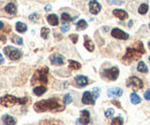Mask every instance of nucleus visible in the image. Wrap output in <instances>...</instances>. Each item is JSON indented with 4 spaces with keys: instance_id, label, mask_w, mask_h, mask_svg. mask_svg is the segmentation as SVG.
<instances>
[{
    "instance_id": "40",
    "label": "nucleus",
    "mask_w": 150,
    "mask_h": 125,
    "mask_svg": "<svg viewBox=\"0 0 150 125\" xmlns=\"http://www.w3.org/2000/svg\"><path fill=\"white\" fill-rule=\"evenodd\" d=\"M112 103L114 104V106H117L118 108H121V104H120L118 101H115V100H112Z\"/></svg>"
},
{
    "instance_id": "32",
    "label": "nucleus",
    "mask_w": 150,
    "mask_h": 125,
    "mask_svg": "<svg viewBox=\"0 0 150 125\" xmlns=\"http://www.w3.org/2000/svg\"><path fill=\"white\" fill-rule=\"evenodd\" d=\"M12 42L19 44V45H22L23 44V39L21 37H18V36H12Z\"/></svg>"
},
{
    "instance_id": "20",
    "label": "nucleus",
    "mask_w": 150,
    "mask_h": 125,
    "mask_svg": "<svg viewBox=\"0 0 150 125\" xmlns=\"http://www.w3.org/2000/svg\"><path fill=\"white\" fill-rule=\"evenodd\" d=\"M33 93H34L36 96H42L44 93H46V87L43 86V85H39V86L35 87V88L33 89Z\"/></svg>"
},
{
    "instance_id": "10",
    "label": "nucleus",
    "mask_w": 150,
    "mask_h": 125,
    "mask_svg": "<svg viewBox=\"0 0 150 125\" xmlns=\"http://www.w3.org/2000/svg\"><path fill=\"white\" fill-rule=\"evenodd\" d=\"M111 35H112V37L117 38V39H122V41H126V39L129 38L128 34H126L124 30H121L119 28H113L111 30Z\"/></svg>"
},
{
    "instance_id": "3",
    "label": "nucleus",
    "mask_w": 150,
    "mask_h": 125,
    "mask_svg": "<svg viewBox=\"0 0 150 125\" xmlns=\"http://www.w3.org/2000/svg\"><path fill=\"white\" fill-rule=\"evenodd\" d=\"M29 101L28 97H16L13 95H5L1 97V106L6 108L14 107V106H24Z\"/></svg>"
},
{
    "instance_id": "35",
    "label": "nucleus",
    "mask_w": 150,
    "mask_h": 125,
    "mask_svg": "<svg viewBox=\"0 0 150 125\" xmlns=\"http://www.w3.org/2000/svg\"><path fill=\"white\" fill-rule=\"evenodd\" d=\"M99 94H100V89H99V88H94V91H93V95H94L95 99H97V97L99 96Z\"/></svg>"
},
{
    "instance_id": "16",
    "label": "nucleus",
    "mask_w": 150,
    "mask_h": 125,
    "mask_svg": "<svg viewBox=\"0 0 150 125\" xmlns=\"http://www.w3.org/2000/svg\"><path fill=\"white\" fill-rule=\"evenodd\" d=\"M5 11H6V13H8L9 15H15L16 12H18V8H16V5H15V4L9 2V4H7V5L5 6Z\"/></svg>"
},
{
    "instance_id": "26",
    "label": "nucleus",
    "mask_w": 150,
    "mask_h": 125,
    "mask_svg": "<svg viewBox=\"0 0 150 125\" xmlns=\"http://www.w3.org/2000/svg\"><path fill=\"white\" fill-rule=\"evenodd\" d=\"M129 97H131V102L133 103V104H139V103L141 102V97H140L135 91H134V93H132Z\"/></svg>"
},
{
    "instance_id": "23",
    "label": "nucleus",
    "mask_w": 150,
    "mask_h": 125,
    "mask_svg": "<svg viewBox=\"0 0 150 125\" xmlns=\"http://www.w3.org/2000/svg\"><path fill=\"white\" fill-rule=\"evenodd\" d=\"M136 70L140 72V73H144V74H146V73H148V71H149V70H148V66L144 64V61H141V60L137 63Z\"/></svg>"
},
{
    "instance_id": "13",
    "label": "nucleus",
    "mask_w": 150,
    "mask_h": 125,
    "mask_svg": "<svg viewBox=\"0 0 150 125\" xmlns=\"http://www.w3.org/2000/svg\"><path fill=\"white\" fill-rule=\"evenodd\" d=\"M100 9H102V6L98 1H96V0H90L89 1V11H90L91 14H94V15L98 14L100 12Z\"/></svg>"
},
{
    "instance_id": "28",
    "label": "nucleus",
    "mask_w": 150,
    "mask_h": 125,
    "mask_svg": "<svg viewBox=\"0 0 150 125\" xmlns=\"http://www.w3.org/2000/svg\"><path fill=\"white\" fill-rule=\"evenodd\" d=\"M111 125H124V119L121 116H117L111 121Z\"/></svg>"
},
{
    "instance_id": "14",
    "label": "nucleus",
    "mask_w": 150,
    "mask_h": 125,
    "mask_svg": "<svg viewBox=\"0 0 150 125\" xmlns=\"http://www.w3.org/2000/svg\"><path fill=\"white\" fill-rule=\"evenodd\" d=\"M112 14L115 16V18H118L119 20H126V19L128 18V13L126 12V11H124V9H113Z\"/></svg>"
},
{
    "instance_id": "27",
    "label": "nucleus",
    "mask_w": 150,
    "mask_h": 125,
    "mask_svg": "<svg viewBox=\"0 0 150 125\" xmlns=\"http://www.w3.org/2000/svg\"><path fill=\"white\" fill-rule=\"evenodd\" d=\"M148 11H149V5H148L147 2L140 5V7H139V13H140V14L143 15V14H146Z\"/></svg>"
},
{
    "instance_id": "21",
    "label": "nucleus",
    "mask_w": 150,
    "mask_h": 125,
    "mask_svg": "<svg viewBox=\"0 0 150 125\" xmlns=\"http://www.w3.org/2000/svg\"><path fill=\"white\" fill-rule=\"evenodd\" d=\"M46 20H47V22H49L50 24H52V26H54V27L59 24V19H58V16H57L56 14H49Z\"/></svg>"
},
{
    "instance_id": "7",
    "label": "nucleus",
    "mask_w": 150,
    "mask_h": 125,
    "mask_svg": "<svg viewBox=\"0 0 150 125\" xmlns=\"http://www.w3.org/2000/svg\"><path fill=\"white\" fill-rule=\"evenodd\" d=\"M126 86H127V87H131V88H133L134 90H139L143 88L144 84H143V81H142L140 78L133 75V76H131V78L127 80Z\"/></svg>"
},
{
    "instance_id": "24",
    "label": "nucleus",
    "mask_w": 150,
    "mask_h": 125,
    "mask_svg": "<svg viewBox=\"0 0 150 125\" xmlns=\"http://www.w3.org/2000/svg\"><path fill=\"white\" fill-rule=\"evenodd\" d=\"M15 28H16V31H18V33H25V31L28 30L27 24L23 23V22H16Z\"/></svg>"
},
{
    "instance_id": "43",
    "label": "nucleus",
    "mask_w": 150,
    "mask_h": 125,
    "mask_svg": "<svg viewBox=\"0 0 150 125\" xmlns=\"http://www.w3.org/2000/svg\"><path fill=\"white\" fill-rule=\"evenodd\" d=\"M148 46H149V49H150V42L148 43Z\"/></svg>"
},
{
    "instance_id": "17",
    "label": "nucleus",
    "mask_w": 150,
    "mask_h": 125,
    "mask_svg": "<svg viewBox=\"0 0 150 125\" xmlns=\"http://www.w3.org/2000/svg\"><path fill=\"white\" fill-rule=\"evenodd\" d=\"M122 89L121 88H119V87H117V88H111V89L108 90V96H110V97H112V96H115V97H120L121 95H122Z\"/></svg>"
},
{
    "instance_id": "36",
    "label": "nucleus",
    "mask_w": 150,
    "mask_h": 125,
    "mask_svg": "<svg viewBox=\"0 0 150 125\" xmlns=\"http://www.w3.org/2000/svg\"><path fill=\"white\" fill-rule=\"evenodd\" d=\"M109 4H112V5H120L121 4V0H108Z\"/></svg>"
},
{
    "instance_id": "9",
    "label": "nucleus",
    "mask_w": 150,
    "mask_h": 125,
    "mask_svg": "<svg viewBox=\"0 0 150 125\" xmlns=\"http://www.w3.org/2000/svg\"><path fill=\"white\" fill-rule=\"evenodd\" d=\"M74 82L76 87H86L87 85L91 84V80L86 75H76L74 79Z\"/></svg>"
},
{
    "instance_id": "45",
    "label": "nucleus",
    "mask_w": 150,
    "mask_h": 125,
    "mask_svg": "<svg viewBox=\"0 0 150 125\" xmlns=\"http://www.w3.org/2000/svg\"><path fill=\"white\" fill-rule=\"evenodd\" d=\"M149 60H150V57H149Z\"/></svg>"
},
{
    "instance_id": "1",
    "label": "nucleus",
    "mask_w": 150,
    "mask_h": 125,
    "mask_svg": "<svg viewBox=\"0 0 150 125\" xmlns=\"http://www.w3.org/2000/svg\"><path fill=\"white\" fill-rule=\"evenodd\" d=\"M65 109V104H61L59 99H46L38 101L34 104V110L36 112H60Z\"/></svg>"
},
{
    "instance_id": "12",
    "label": "nucleus",
    "mask_w": 150,
    "mask_h": 125,
    "mask_svg": "<svg viewBox=\"0 0 150 125\" xmlns=\"http://www.w3.org/2000/svg\"><path fill=\"white\" fill-rule=\"evenodd\" d=\"M95 99L93 93L90 91H84L83 95H82V103L83 104H87V106H94L95 104Z\"/></svg>"
},
{
    "instance_id": "44",
    "label": "nucleus",
    "mask_w": 150,
    "mask_h": 125,
    "mask_svg": "<svg viewBox=\"0 0 150 125\" xmlns=\"http://www.w3.org/2000/svg\"><path fill=\"white\" fill-rule=\"evenodd\" d=\"M149 29H150V24H149Z\"/></svg>"
},
{
    "instance_id": "19",
    "label": "nucleus",
    "mask_w": 150,
    "mask_h": 125,
    "mask_svg": "<svg viewBox=\"0 0 150 125\" xmlns=\"http://www.w3.org/2000/svg\"><path fill=\"white\" fill-rule=\"evenodd\" d=\"M2 121H4L5 125H15L16 124V119H15L14 117L9 116V115H4V116H2Z\"/></svg>"
},
{
    "instance_id": "8",
    "label": "nucleus",
    "mask_w": 150,
    "mask_h": 125,
    "mask_svg": "<svg viewBox=\"0 0 150 125\" xmlns=\"http://www.w3.org/2000/svg\"><path fill=\"white\" fill-rule=\"evenodd\" d=\"M75 123L77 125H88L90 123V112L88 110H81L80 118H77Z\"/></svg>"
},
{
    "instance_id": "6",
    "label": "nucleus",
    "mask_w": 150,
    "mask_h": 125,
    "mask_svg": "<svg viewBox=\"0 0 150 125\" xmlns=\"http://www.w3.org/2000/svg\"><path fill=\"white\" fill-rule=\"evenodd\" d=\"M4 52L6 54V56H7L11 60H13V61L19 60V59H21V57H22L21 50L15 49L14 46H5V48H4Z\"/></svg>"
},
{
    "instance_id": "18",
    "label": "nucleus",
    "mask_w": 150,
    "mask_h": 125,
    "mask_svg": "<svg viewBox=\"0 0 150 125\" xmlns=\"http://www.w3.org/2000/svg\"><path fill=\"white\" fill-rule=\"evenodd\" d=\"M38 125H64V123L59 119H43L38 123Z\"/></svg>"
},
{
    "instance_id": "38",
    "label": "nucleus",
    "mask_w": 150,
    "mask_h": 125,
    "mask_svg": "<svg viewBox=\"0 0 150 125\" xmlns=\"http://www.w3.org/2000/svg\"><path fill=\"white\" fill-rule=\"evenodd\" d=\"M144 99H146L147 101H150V89H148L144 93Z\"/></svg>"
},
{
    "instance_id": "5",
    "label": "nucleus",
    "mask_w": 150,
    "mask_h": 125,
    "mask_svg": "<svg viewBox=\"0 0 150 125\" xmlns=\"http://www.w3.org/2000/svg\"><path fill=\"white\" fill-rule=\"evenodd\" d=\"M100 76L105 80H109V81H114L118 79L119 76V69L117 66H112L108 70H103L100 72Z\"/></svg>"
},
{
    "instance_id": "42",
    "label": "nucleus",
    "mask_w": 150,
    "mask_h": 125,
    "mask_svg": "<svg viewBox=\"0 0 150 125\" xmlns=\"http://www.w3.org/2000/svg\"><path fill=\"white\" fill-rule=\"evenodd\" d=\"M45 9H46V11H50V9H51V7H50V6H47V7H45Z\"/></svg>"
},
{
    "instance_id": "31",
    "label": "nucleus",
    "mask_w": 150,
    "mask_h": 125,
    "mask_svg": "<svg viewBox=\"0 0 150 125\" xmlns=\"http://www.w3.org/2000/svg\"><path fill=\"white\" fill-rule=\"evenodd\" d=\"M72 95L71 94H66L65 96H64V99H62V104H65V106H67V104H71L72 103Z\"/></svg>"
},
{
    "instance_id": "34",
    "label": "nucleus",
    "mask_w": 150,
    "mask_h": 125,
    "mask_svg": "<svg viewBox=\"0 0 150 125\" xmlns=\"http://www.w3.org/2000/svg\"><path fill=\"white\" fill-rule=\"evenodd\" d=\"M38 19H39V15H38L37 13H34V14H31V15L29 16V20H30V21H37Z\"/></svg>"
},
{
    "instance_id": "39",
    "label": "nucleus",
    "mask_w": 150,
    "mask_h": 125,
    "mask_svg": "<svg viewBox=\"0 0 150 125\" xmlns=\"http://www.w3.org/2000/svg\"><path fill=\"white\" fill-rule=\"evenodd\" d=\"M69 28H71L69 26H61V31L62 33H66L67 30H69Z\"/></svg>"
},
{
    "instance_id": "37",
    "label": "nucleus",
    "mask_w": 150,
    "mask_h": 125,
    "mask_svg": "<svg viewBox=\"0 0 150 125\" xmlns=\"http://www.w3.org/2000/svg\"><path fill=\"white\" fill-rule=\"evenodd\" d=\"M69 38L73 41V43H77V35L73 34V35H69Z\"/></svg>"
},
{
    "instance_id": "2",
    "label": "nucleus",
    "mask_w": 150,
    "mask_h": 125,
    "mask_svg": "<svg viewBox=\"0 0 150 125\" xmlns=\"http://www.w3.org/2000/svg\"><path fill=\"white\" fill-rule=\"evenodd\" d=\"M144 54H146V49L143 46V43L141 41H137L133 46L126 49V54L121 58V61L125 65H129L134 60L140 59Z\"/></svg>"
},
{
    "instance_id": "29",
    "label": "nucleus",
    "mask_w": 150,
    "mask_h": 125,
    "mask_svg": "<svg viewBox=\"0 0 150 125\" xmlns=\"http://www.w3.org/2000/svg\"><path fill=\"white\" fill-rule=\"evenodd\" d=\"M87 28V21L86 20H80L77 23H76V29L77 30H83Z\"/></svg>"
},
{
    "instance_id": "41",
    "label": "nucleus",
    "mask_w": 150,
    "mask_h": 125,
    "mask_svg": "<svg viewBox=\"0 0 150 125\" xmlns=\"http://www.w3.org/2000/svg\"><path fill=\"white\" fill-rule=\"evenodd\" d=\"M5 41H6V37H5V35H4V34H1V42L4 43Z\"/></svg>"
},
{
    "instance_id": "4",
    "label": "nucleus",
    "mask_w": 150,
    "mask_h": 125,
    "mask_svg": "<svg viewBox=\"0 0 150 125\" xmlns=\"http://www.w3.org/2000/svg\"><path fill=\"white\" fill-rule=\"evenodd\" d=\"M47 74H49V67L47 66L38 69L31 78V85H36V84L45 85V84H47V81H49L47 80Z\"/></svg>"
},
{
    "instance_id": "33",
    "label": "nucleus",
    "mask_w": 150,
    "mask_h": 125,
    "mask_svg": "<svg viewBox=\"0 0 150 125\" xmlns=\"http://www.w3.org/2000/svg\"><path fill=\"white\" fill-rule=\"evenodd\" d=\"M114 116V109L113 108H109L106 111H105V117L110 118V117H113Z\"/></svg>"
},
{
    "instance_id": "25",
    "label": "nucleus",
    "mask_w": 150,
    "mask_h": 125,
    "mask_svg": "<svg viewBox=\"0 0 150 125\" xmlns=\"http://www.w3.org/2000/svg\"><path fill=\"white\" fill-rule=\"evenodd\" d=\"M76 16H71V14H68V13H62L61 14V21L64 22V23H67V22H71V21H73Z\"/></svg>"
},
{
    "instance_id": "22",
    "label": "nucleus",
    "mask_w": 150,
    "mask_h": 125,
    "mask_svg": "<svg viewBox=\"0 0 150 125\" xmlns=\"http://www.w3.org/2000/svg\"><path fill=\"white\" fill-rule=\"evenodd\" d=\"M68 66H69V70L71 71H76V70H80L81 69V64L77 63L76 60H73V59H69L68 60Z\"/></svg>"
},
{
    "instance_id": "30",
    "label": "nucleus",
    "mask_w": 150,
    "mask_h": 125,
    "mask_svg": "<svg viewBox=\"0 0 150 125\" xmlns=\"http://www.w3.org/2000/svg\"><path fill=\"white\" fill-rule=\"evenodd\" d=\"M49 34H50V29L49 28H42V30H40V37L43 38V39H47L49 38Z\"/></svg>"
},
{
    "instance_id": "11",
    "label": "nucleus",
    "mask_w": 150,
    "mask_h": 125,
    "mask_svg": "<svg viewBox=\"0 0 150 125\" xmlns=\"http://www.w3.org/2000/svg\"><path fill=\"white\" fill-rule=\"evenodd\" d=\"M50 61H51L52 65L60 66V65H64V63H65V58H64V56H61L60 54L56 52V54H51V57H50Z\"/></svg>"
},
{
    "instance_id": "15",
    "label": "nucleus",
    "mask_w": 150,
    "mask_h": 125,
    "mask_svg": "<svg viewBox=\"0 0 150 125\" xmlns=\"http://www.w3.org/2000/svg\"><path fill=\"white\" fill-rule=\"evenodd\" d=\"M83 39H84V48L89 51V52H93L95 50V44L94 42L88 37L87 35H84V37H83Z\"/></svg>"
}]
</instances>
